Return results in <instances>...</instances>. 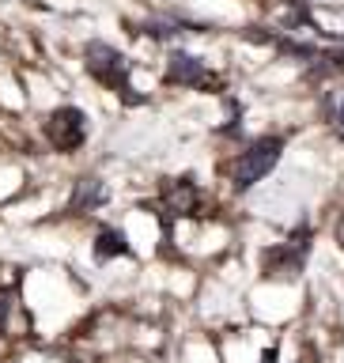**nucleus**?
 <instances>
[{
	"mask_svg": "<svg viewBox=\"0 0 344 363\" xmlns=\"http://www.w3.org/2000/svg\"><path fill=\"white\" fill-rule=\"evenodd\" d=\"M84 65H87V72L95 76L99 84H106L110 91H118L125 102H140V95H133V84H129L133 61L121 50H113V45H106V42H87Z\"/></svg>",
	"mask_w": 344,
	"mask_h": 363,
	"instance_id": "1",
	"label": "nucleus"
},
{
	"mask_svg": "<svg viewBox=\"0 0 344 363\" xmlns=\"http://www.w3.org/2000/svg\"><path fill=\"white\" fill-rule=\"evenodd\" d=\"M280 147H284V144L277 140V136H269V140H257V144H250V147H246V152L238 155V159H231V167H227V170H231V182H235V189L243 193V189H250V186H254V182H261V178H265L269 170L280 163Z\"/></svg>",
	"mask_w": 344,
	"mask_h": 363,
	"instance_id": "2",
	"label": "nucleus"
},
{
	"mask_svg": "<svg viewBox=\"0 0 344 363\" xmlns=\"http://www.w3.org/2000/svg\"><path fill=\"white\" fill-rule=\"evenodd\" d=\"M45 140H50L57 152H76V147L87 140V118H84V110L57 106L50 118H45Z\"/></svg>",
	"mask_w": 344,
	"mask_h": 363,
	"instance_id": "3",
	"label": "nucleus"
},
{
	"mask_svg": "<svg viewBox=\"0 0 344 363\" xmlns=\"http://www.w3.org/2000/svg\"><path fill=\"white\" fill-rule=\"evenodd\" d=\"M163 79H167V84H174V87H197V91H220L223 87V79L216 76L204 61H197V57H189V53H174V57H170Z\"/></svg>",
	"mask_w": 344,
	"mask_h": 363,
	"instance_id": "4",
	"label": "nucleus"
},
{
	"mask_svg": "<svg viewBox=\"0 0 344 363\" xmlns=\"http://www.w3.org/2000/svg\"><path fill=\"white\" fill-rule=\"evenodd\" d=\"M306 250H311V242H306V231L292 235L288 242L272 246L265 254V277L269 280H284V277H299L303 261H306Z\"/></svg>",
	"mask_w": 344,
	"mask_h": 363,
	"instance_id": "5",
	"label": "nucleus"
},
{
	"mask_svg": "<svg viewBox=\"0 0 344 363\" xmlns=\"http://www.w3.org/2000/svg\"><path fill=\"white\" fill-rule=\"evenodd\" d=\"M197 201H201V193H197V182L193 178H174L163 186V208L170 216H193L197 212Z\"/></svg>",
	"mask_w": 344,
	"mask_h": 363,
	"instance_id": "6",
	"label": "nucleus"
},
{
	"mask_svg": "<svg viewBox=\"0 0 344 363\" xmlns=\"http://www.w3.org/2000/svg\"><path fill=\"white\" fill-rule=\"evenodd\" d=\"M106 197H110V193H106V186H102V182L99 178H79L76 182V189H72V197H68V212H91V208H99V204H106Z\"/></svg>",
	"mask_w": 344,
	"mask_h": 363,
	"instance_id": "7",
	"label": "nucleus"
},
{
	"mask_svg": "<svg viewBox=\"0 0 344 363\" xmlns=\"http://www.w3.org/2000/svg\"><path fill=\"white\" fill-rule=\"evenodd\" d=\"M269 16L277 19L284 30H306V27H311V11H306L299 0H272Z\"/></svg>",
	"mask_w": 344,
	"mask_h": 363,
	"instance_id": "8",
	"label": "nucleus"
},
{
	"mask_svg": "<svg viewBox=\"0 0 344 363\" xmlns=\"http://www.w3.org/2000/svg\"><path fill=\"white\" fill-rule=\"evenodd\" d=\"M121 254H129V242H125V235L121 231H99L95 238V257L99 261H110V257H121Z\"/></svg>",
	"mask_w": 344,
	"mask_h": 363,
	"instance_id": "9",
	"label": "nucleus"
},
{
	"mask_svg": "<svg viewBox=\"0 0 344 363\" xmlns=\"http://www.w3.org/2000/svg\"><path fill=\"white\" fill-rule=\"evenodd\" d=\"M311 61H314V72H322V76H329V72H344V50L314 53Z\"/></svg>",
	"mask_w": 344,
	"mask_h": 363,
	"instance_id": "10",
	"label": "nucleus"
},
{
	"mask_svg": "<svg viewBox=\"0 0 344 363\" xmlns=\"http://www.w3.org/2000/svg\"><path fill=\"white\" fill-rule=\"evenodd\" d=\"M8 311H11V291H0V329L8 322Z\"/></svg>",
	"mask_w": 344,
	"mask_h": 363,
	"instance_id": "11",
	"label": "nucleus"
},
{
	"mask_svg": "<svg viewBox=\"0 0 344 363\" xmlns=\"http://www.w3.org/2000/svg\"><path fill=\"white\" fill-rule=\"evenodd\" d=\"M333 121H337V129H340V136H344V99L333 106Z\"/></svg>",
	"mask_w": 344,
	"mask_h": 363,
	"instance_id": "12",
	"label": "nucleus"
},
{
	"mask_svg": "<svg viewBox=\"0 0 344 363\" xmlns=\"http://www.w3.org/2000/svg\"><path fill=\"white\" fill-rule=\"evenodd\" d=\"M337 242H340V246H344V220H340V223H337Z\"/></svg>",
	"mask_w": 344,
	"mask_h": 363,
	"instance_id": "13",
	"label": "nucleus"
}]
</instances>
